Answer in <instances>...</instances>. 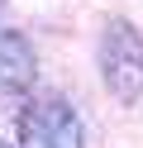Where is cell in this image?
Instances as JSON below:
<instances>
[{
  "label": "cell",
  "mask_w": 143,
  "mask_h": 148,
  "mask_svg": "<svg viewBox=\"0 0 143 148\" xmlns=\"http://www.w3.org/2000/svg\"><path fill=\"white\" fill-rule=\"evenodd\" d=\"M100 77L114 100L138 105L143 100V34L129 19H110L100 34Z\"/></svg>",
  "instance_id": "obj_1"
},
{
  "label": "cell",
  "mask_w": 143,
  "mask_h": 148,
  "mask_svg": "<svg viewBox=\"0 0 143 148\" xmlns=\"http://www.w3.org/2000/svg\"><path fill=\"white\" fill-rule=\"evenodd\" d=\"M19 148H81V115L62 96H43L19 115Z\"/></svg>",
  "instance_id": "obj_2"
},
{
  "label": "cell",
  "mask_w": 143,
  "mask_h": 148,
  "mask_svg": "<svg viewBox=\"0 0 143 148\" xmlns=\"http://www.w3.org/2000/svg\"><path fill=\"white\" fill-rule=\"evenodd\" d=\"M38 77L34 43L19 29H0V96H24Z\"/></svg>",
  "instance_id": "obj_3"
},
{
  "label": "cell",
  "mask_w": 143,
  "mask_h": 148,
  "mask_svg": "<svg viewBox=\"0 0 143 148\" xmlns=\"http://www.w3.org/2000/svg\"><path fill=\"white\" fill-rule=\"evenodd\" d=\"M0 148H10V143H5V138H0Z\"/></svg>",
  "instance_id": "obj_4"
},
{
  "label": "cell",
  "mask_w": 143,
  "mask_h": 148,
  "mask_svg": "<svg viewBox=\"0 0 143 148\" xmlns=\"http://www.w3.org/2000/svg\"><path fill=\"white\" fill-rule=\"evenodd\" d=\"M0 10H5V0H0Z\"/></svg>",
  "instance_id": "obj_5"
}]
</instances>
